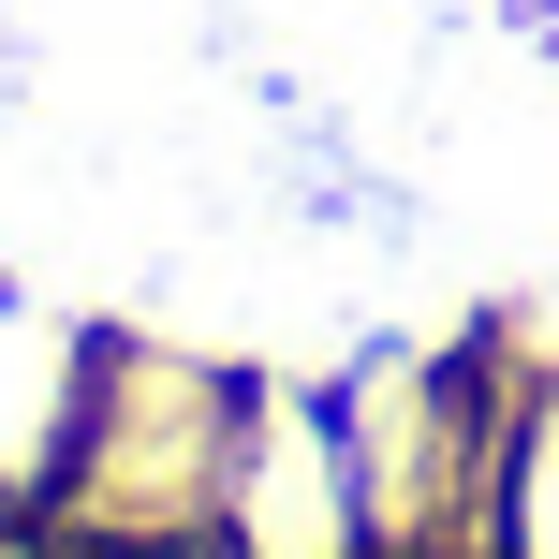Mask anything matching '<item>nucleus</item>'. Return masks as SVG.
Segmentation results:
<instances>
[{
  "instance_id": "1",
  "label": "nucleus",
  "mask_w": 559,
  "mask_h": 559,
  "mask_svg": "<svg viewBox=\"0 0 559 559\" xmlns=\"http://www.w3.org/2000/svg\"><path fill=\"white\" fill-rule=\"evenodd\" d=\"M236 397H251V368L192 354V338H88V413H74L45 515H74L88 545H133V559L206 545L222 531Z\"/></svg>"
},
{
  "instance_id": "2",
  "label": "nucleus",
  "mask_w": 559,
  "mask_h": 559,
  "mask_svg": "<svg viewBox=\"0 0 559 559\" xmlns=\"http://www.w3.org/2000/svg\"><path fill=\"white\" fill-rule=\"evenodd\" d=\"M222 559H368V501H354V427L338 383L251 368L236 397V456H222Z\"/></svg>"
},
{
  "instance_id": "3",
  "label": "nucleus",
  "mask_w": 559,
  "mask_h": 559,
  "mask_svg": "<svg viewBox=\"0 0 559 559\" xmlns=\"http://www.w3.org/2000/svg\"><path fill=\"white\" fill-rule=\"evenodd\" d=\"M74 413H88V324L0 280V515H29L59 486Z\"/></svg>"
},
{
  "instance_id": "4",
  "label": "nucleus",
  "mask_w": 559,
  "mask_h": 559,
  "mask_svg": "<svg viewBox=\"0 0 559 559\" xmlns=\"http://www.w3.org/2000/svg\"><path fill=\"white\" fill-rule=\"evenodd\" d=\"M501 559H559V368H515V442H501Z\"/></svg>"
},
{
  "instance_id": "5",
  "label": "nucleus",
  "mask_w": 559,
  "mask_h": 559,
  "mask_svg": "<svg viewBox=\"0 0 559 559\" xmlns=\"http://www.w3.org/2000/svg\"><path fill=\"white\" fill-rule=\"evenodd\" d=\"M531 15H559V0H531Z\"/></svg>"
}]
</instances>
